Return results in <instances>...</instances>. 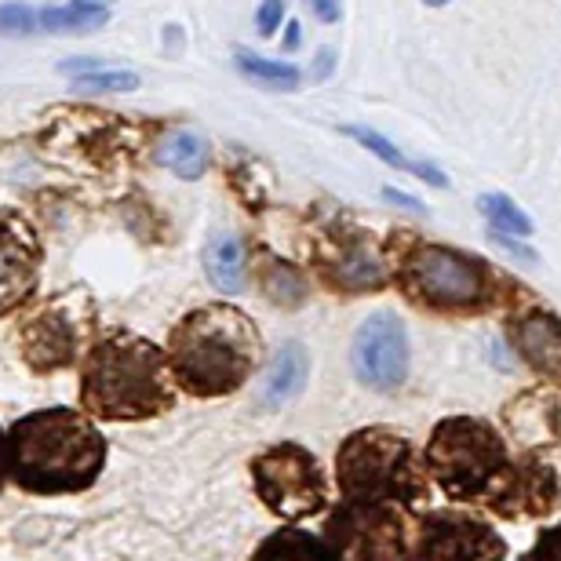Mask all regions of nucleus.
Wrapping results in <instances>:
<instances>
[{
	"label": "nucleus",
	"mask_w": 561,
	"mask_h": 561,
	"mask_svg": "<svg viewBox=\"0 0 561 561\" xmlns=\"http://www.w3.org/2000/svg\"><path fill=\"white\" fill-rule=\"evenodd\" d=\"M106 437L77 409H41L8 431V478L37 496L92 489L106 467Z\"/></svg>",
	"instance_id": "obj_1"
},
{
	"label": "nucleus",
	"mask_w": 561,
	"mask_h": 561,
	"mask_svg": "<svg viewBox=\"0 0 561 561\" xmlns=\"http://www.w3.org/2000/svg\"><path fill=\"white\" fill-rule=\"evenodd\" d=\"M260 351V332L241 310L211 302L172 329L168 340V373L197 398H219L249 379Z\"/></svg>",
	"instance_id": "obj_2"
},
{
	"label": "nucleus",
	"mask_w": 561,
	"mask_h": 561,
	"mask_svg": "<svg viewBox=\"0 0 561 561\" xmlns=\"http://www.w3.org/2000/svg\"><path fill=\"white\" fill-rule=\"evenodd\" d=\"M168 357L150 340L114 332L84 357L81 401L99 420H150L172 405Z\"/></svg>",
	"instance_id": "obj_3"
},
{
	"label": "nucleus",
	"mask_w": 561,
	"mask_h": 561,
	"mask_svg": "<svg viewBox=\"0 0 561 561\" xmlns=\"http://www.w3.org/2000/svg\"><path fill=\"white\" fill-rule=\"evenodd\" d=\"M426 463L434 478L459 500H485L500 478H507V456L500 437L485 423L474 420H448L437 426Z\"/></svg>",
	"instance_id": "obj_4"
},
{
	"label": "nucleus",
	"mask_w": 561,
	"mask_h": 561,
	"mask_svg": "<svg viewBox=\"0 0 561 561\" xmlns=\"http://www.w3.org/2000/svg\"><path fill=\"white\" fill-rule=\"evenodd\" d=\"M409 445L390 431H357L340 448V489L351 503H379L405 492Z\"/></svg>",
	"instance_id": "obj_5"
},
{
	"label": "nucleus",
	"mask_w": 561,
	"mask_h": 561,
	"mask_svg": "<svg viewBox=\"0 0 561 561\" xmlns=\"http://www.w3.org/2000/svg\"><path fill=\"white\" fill-rule=\"evenodd\" d=\"M252 478L263 503L285 522H302L324 507V478L318 459L299 445H277L263 453L255 459Z\"/></svg>",
	"instance_id": "obj_6"
},
{
	"label": "nucleus",
	"mask_w": 561,
	"mask_h": 561,
	"mask_svg": "<svg viewBox=\"0 0 561 561\" xmlns=\"http://www.w3.org/2000/svg\"><path fill=\"white\" fill-rule=\"evenodd\" d=\"M340 561H409L405 522L387 503H346L329 525Z\"/></svg>",
	"instance_id": "obj_7"
},
{
	"label": "nucleus",
	"mask_w": 561,
	"mask_h": 561,
	"mask_svg": "<svg viewBox=\"0 0 561 561\" xmlns=\"http://www.w3.org/2000/svg\"><path fill=\"white\" fill-rule=\"evenodd\" d=\"M409 285L416 296L437 307H470L485 296V271L459 252L420 249L409 263Z\"/></svg>",
	"instance_id": "obj_8"
},
{
	"label": "nucleus",
	"mask_w": 561,
	"mask_h": 561,
	"mask_svg": "<svg viewBox=\"0 0 561 561\" xmlns=\"http://www.w3.org/2000/svg\"><path fill=\"white\" fill-rule=\"evenodd\" d=\"M354 373L365 387L373 390H394L409 373V335L401 329L394 313H376L365 318L362 329L354 332L351 346Z\"/></svg>",
	"instance_id": "obj_9"
},
{
	"label": "nucleus",
	"mask_w": 561,
	"mask_h": 561,
	"mask_svg": "<svg viewBox=\"0 0 561 561\" xmlns=\"http://www.w3.org/2000/svg\"><path fill=\"white\" fill-rule=\"evenodd\" d=\"M41 241L26 219L0 211V313L19 307L37 288Z\"/></svg>",
	"instance_id": "obj_10"
},
{
	"label": "nucleus",
	"mask_w": 561,
	"mask_h": 561,
	"mask_svg": "<svg viewBox=\"0 0 561 561\" xmlns=\"http://www.w3.org/2000/svg\"><path fill=\"white\" fill-rule=\"evenodd\" d=\"M73 321L77 318L66 307H48L37 318H30V324L22 329V357L41 373H55V368L70 365L84 340V329Z\"/></svg>",
	"instance_id": "obj_11"
},
{
	"label": "nucleus",
	"mask_w": 561,
	"mask_h": 561,
	"mask_svg": "<svg viewBox=\"0 0 561 561\" xmlns=\"http://www.w3.org/2000/svg\"><path fill=\"white\" fill-rule=\"evenodd\" d=\"M500 536L474 522H434L423 533L420 561H500Z\"/></svg>",
	"instance_id": "obj_12"
},
{
	"label": "nucleus",
	"mask_w": 561,
	"mask_h": 561,
	"mask_svg": "<svg viewBox=\"0 0 561 561\" xmlns=\"http://www.w3.org/2000/svg\"><path fill=\"white\" fill-rule=\"evenodd\" d=\"M514 343H518V351L529 357L540 373L561 379V321L558 318L536 313V318L518 321L514 324Z\"/></svg>",
	"instance_id": "obj_13"
},
{
	"label": "nucleus",
	"mask_w": 561,
	"mask_h": 561,
	"mask_svg": "<svg viewBox=\"0 0 561 561\" xmlns=\"http://www.w3.org/2000/svg\"><path fill=\"white\" fill-rule=\"evenodd\" d=\"M307 373H310V362H307V354H302V346L299 343L280 346V351L274 354L271 368H266V376H263L260 401L266 409L288 405V401L302 390V383H307Z\"/></svg>",
	"instance_id": "obj_14"
},
{
	"label": "nucleus",
	"mask_w": 561,
	"mask_h": 561,
	"mask_svg": "<svg viewBox=\"0 0 561 561\" xmlns=\"http://www.w3.org/2000/svg\"><path fill=\"white\" fill-rule=\"evenodd\" d=\"M332 280L346 291L376 288L379 280H383V263H379V255L368 249V244L354 241V244H346V249L340 252V260H335Z\"/></svg>",
	"instance_id": "obj_15"
},
{
	"label": "nucleus",
	"mask_w": 561,
	"mask_h": 561,
	"mask_svg": "<svg viewBox=\"0 0 561 561\" xmlns=\"http://www.w3.org/2000/svg\"><path fill=\"white\" fill-rule=\"evenodd\" d=\"M205 271L211 277V285L222 291H238L244 280V255L241 241L233 233H216L205 249Z\"/></svg>",
	"instance_id": "obj_16"
},
{
	"label": "nucleus",
	"mask_w": 561,
	"mask_h": 561,
	"mask_svg": "<svg viewBox=\"0 0 561 561\" xmlns=\"http://www.w3.org/2000/svg\"><path fill=\"white\" fill-rule=\"evenodd\" d=\"M252 561H340V558L302 529H280L260 547V554Z\"/></svg>",
	"instance_id": "obj_17"
},
{
	"label": "nucleus",
	"mask_w": 561,
	"mask_h": 561,
	"mask_svg": "<svg viewBox=\"0 0 561 561\" xmlns=\"http://www.w3.org/2000/svg\"><path fill=\"white\" fill-rule=\"evenodd\" d=\"M161 164L172 168L179 179H197L208 164V142L194 131H175L161 142Z\"/></svg>",
	"instance_id": "obj_18"
},
{
	"label": "nucleus",
	"mask_w": 561,
	"mask_h": 561,
	"mask_svg": "<svg viewBox=\"0 0 561 561\" xmlns=\"http://www.w3.org/2000/svg\"><path fill=\"white\" fill-rule=\"evenodd\" d=\"M106 19H110V11L99 4H62V8L37 11V30H88Z\"/></svg>",
	"instance_id": "obj_19"
},
{
	"label": "nucleus",
	"mask_w": 561,
	"mask_h": 561,
	"mask_svg": "<svg viewBox=\"0 0 561 561\" xmlns=\"http://www.w3.org/2000/svg\"><path fill=\"white\" fill-rule=\"evenodd\" d=\"M62 70L73 73L81 88H95V92H103V88H106V92H128V88L139 84L136 73H128V70H99L95 62H66Z\"/></svg>",
	"instance_id": "obj_20"
},
{
	"label": "nucleus",
	"mask_w": 561,
	"mask_h": 561,
	"mask_svg": "<svg viewBox=\"0 0 561 561\" xmlns=\"http://www.w3.org/2000/svg\"><path fill=\"white\" fill-rule=\"evenodd\" d=\"M481 211L492 219V227H496V230H511V233H518V238H529V233H533V219L503 194L481 197Z\"/></svg>",
	"instance_id": "obj_21"
},
{
	"label": "nucleus",
	"mask_w": 561,
	"mask_h": 561,
	"mask_svg": "<svg viewBox=\"0 0 561 561\" xmlns=\"http://www.w3.org/2000/svg\"><path fill=\"white\" fill-rule=\"evenodd\" d=\"M241 70L244 73H252V77H260V81H271V84H296L299 81V70L296 66H288V62H266L260 59V55H241Z\"/></svg>",
	"instance_id": "obj_22"
},
{
	"label": "nucleus",
	"mask_w": 561,
	"mask_h": 561,
	"mask_svg": "<svg viewBox=\"0 0 561 561\" xmlns=\"http://www.w3.org/2000/svg\"><path fill=\"white\" fill-rule=\"evenodd\" d=\"M37 30V11L22 8V4H8L0 8V33H33Z\"/></svg>",
	"instance_id": "obj_23"
},
{
	"label": "nucleus",
	"mask_w": 561,
	"mask_h": 561,
	"mask_svg": "<svg viewBox=\"0 0 561 561\" xmlns=\"http://www.w3.org/2000/svg\"><path fill=\"white\" fill-rule=\"evenodd\" d=\"M351 136H354V139H362V142L368 146V150L383 157L387 164H394V168H412V164L405 161V157H401V153H398L394 146H390V142H387L383 136H376V131H365V128H351Z\"/></svg>",
	"instance_id": "obj_24"
},
{
	"label": "nucleus",
	"mask_w": 561,
	"mask_h": 561,
	"mask_svg": "<svg viewBox=\"0 0 561 561\" xmlns=\"http://www.w3.org/2000/svg\"><path fill=\"white\" fill-rule=\"evenodd\" d=\"M533 561H561V529H551L536 547Z\"/></svg>",
	"instance_id": "obj_25"
},
{
	"label": "nucleus",
	"mask_w": 561,
	"mask_h": 561,
	"mask_svg": "<svg viewBox=\"0 0 561 561\" xmlns=\"http://www.w3.org/2000/svg\"><path fill=\"white\" fill-rule=\"evenodd\" d=\"M285 19V8L280 4H266V8H260V33H266V37H271V33L277 30V22Z\"/></svg>",
	"instance_id": "obj_26"
},
{
	"label": "nucleus",
	"mask_w": 561,
	"mask_h": 561,
	"mask_svg": "<svg viewBox=\"0 0 561 561\" xmlns=\"http://www.w3.org/2000/svg\"><path fill=\"white\" fill-rule=\"evenodd\" d=\"M4 478H8V434L0 431V489H4Z\"/></svg>",
	"instance_id": "obj_27"
},
{
	"label": "nucleus",
	"mask_w": 561,
	"mask_h": 561,
	"mask_svg": "<svg viewBox=\"0 0 561 561\" xmlns=\"http://www.w3.org/2000/svg\"><path fill=\"white\" fill-rule=\"evenodd\" d=\"M387 197H390V201H398V205H405V208H420L416 201L405 197V194H398V190H387Z\"/></svg>",
	"instance_id": "obj_28"
}]
</instances>
